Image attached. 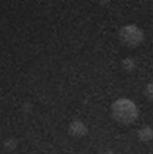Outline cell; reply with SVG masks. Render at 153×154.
<instances>
[{"label": "cell", "instance_id": "cell-4", "mask_svg": "<svg viewBox=\"0 0 153 154\" xmlns=\"http://www.w3.org/2000/svg\"><path fill=\"white\" fill-rule=\"evenodd\" d=\"M145 97H146L150 102L153 103V81L147 84V86L145 87Z\"/></svg>", "mask_w": 153, "mask_h": 154}, {"label": "cell", "instance_id": "cell-3", "mask_svg": "<svg viewBox=\"0 0 153 154\" xmlns=\"http://www.w3.org/2000/svg\"><path fill=\"white\" fill-rule=\"evenodd\" d=\"M83 131H86V128L84 127V125L80 122H75L71 125L69 128V132L72 135H76V136H82Z\"/></svg>", "mask_w": 153, "mask_h": 154}, {"label": "cell", "instance_id": "cell-2", "mask_svg": "<svg viewBox=\"0 0 153 154\" xmlns=\"http://www.w3.org/2000/svg\"><path fill=\"white\" fill-rule=\"evenodd\" d=\"M118 37L121 44H124L126 47L136 48L143 42L144 32L136 25H127L120 30Z\"/></svg>", "mask_w": 153, "mask_h": 154}, {"label": "cell", "instance_id": "cell-1", "mask_svg": "<svg viewBox=\"0 0 153 154\" xmlns=\"http://www.w3.org/2000/svg\"><path fill=\"white\" fill-rule=\"evenodd\" d=\"M111 116L121 125L133 124L139 117V108L133 100L129 98H118L110 106Z\"/></svg>", "mask_w": 153, "mask_h": 154}]
</instances>
